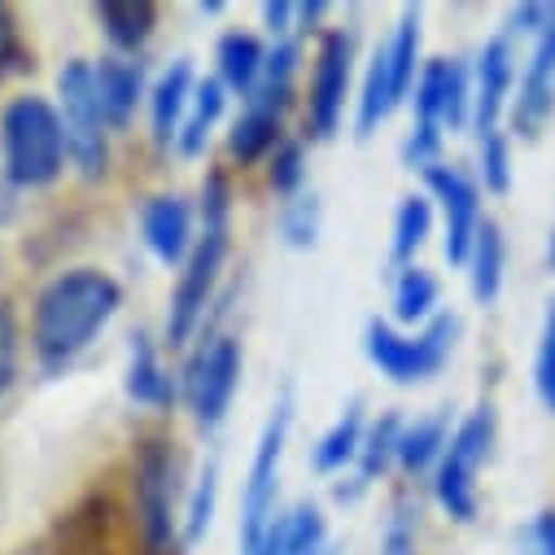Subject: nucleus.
<instances>
[{
    "label": "nucleus",
    "mask_w": 555,
    "mask_h": 555,
    "mask_svg": "<svg viewBox=\"0 0 555 555\" xmlns=\"http://www.w3.org/2000/svg\"><path fill=\"white\" fill-rule=\"evenodd\" d=\"M481 180H486L490 193H507L512 189V150H507L503 131L481 135Z\"/></svg>",
    "instance_id": "obj_35"
},
{
    "label": "nucleus",
    "mask_w": 555,
    "mask_h": 555,
    "mask_svg": "<svg viewBox=\"0 0 555 555\" xmlns=\"http://www.w3.org/2000/svg\"><path fill=\"white\" fill-rule=\"evenodd\" d=\"M141 236L150 245V254L167 267H184L197 232H193V206L180 193H163L150 197L141 210Z\"/></svg>",
    "instance_id": "obj_14"
},
{
    "label": "nucleus",
    "mask_w": 555,
    "mask_h": 555,
    "mask_svg": "<svg viewBox=\"0 0 555 555\" xmlns=\"http://www.w3.org/2000/svg\"><path fill=\"white\" fill-rule=\"evenodd\" d=\"M415 525H421V507L411 499H398L380 538V555H415Z\"/></svg>",
    "instance_id": "obj_34"
},
{
    "label": "nucleus",
    "mask_w": 555,
    "mask_h": 555,
    "mask_svg": "<svg viewBox=\"0 0 555 555\" xmlns=\"http://www.w3.org/2000/svg\"><path fill=\"white\" fill-rule=\"evenodd\" d=\"M118 512L109 499L92 494L88 503H79L66 520H62V542L57 555H118Z\"/></svg>",
    "instance_id": "obj_18"
},
{
    "label": "nucleus",
    "mask_w": 555,
    "mask_h": 555,
    "mask_svg": "<svg viewBox=\"0 0 555 555\" xmlns=\"http://www.w3.org/2000/svg\"><path fill=\"white\" fill-rule=\"evenodd\" d=\"M503 267H507V241H503V228L486 215L481 228H477L473 254H468V285H473V298L481 307L499 302V294H503Z\"/></svg>",
    "instance_id": "obj_23"
},
{
    "label": "nucleus",
    "mask_w": 555,
    "mask_h": 555,
    "mask_svg": "<svg viewBox=\"0 0 555 555\" xmlns=\"http://www.w3.org/2000/svg\"><path fill=\"white\" fill-rule=\"evenodd\" d=\"M512 127L516 135H525V141H533V135L546 127V118L555 114V5H551V18L538 36V49L520 75V88L512 92Z\"/></svg>",
    "instance_id": "obj_12"
},
{
    "label": "nucleus",
    "mask_w": 555,
    "mask_h": 555,
    "mask_svg": "<svg viewBox=\"0 0 555 555\" xmlns=\"http://www.w3.org/2000/svg\"><path fill=\"white\" fill-rule=\"evenodd\" d=\"M66 163V127L49 96H14L0 109V176L10 189H49Z\"/></svg>",
    "instance_id": "obj_3"
},
{
    "label": "nucleus",
    "mask_w": 555,
    "mask_h": 555,
    "mask_svg": "<svg viewBox=\"0 0 555 555\" xmlns=\"http://www.w3.org/2000/svg\"><path fill=\"white\" fill-rule=\"evenodd\" d=\"M438 275L425 267H406L393 281V315L398 324H429L434 307H438Z\"/></svg>",
    "instance_id": "obj_29"
},
{
    "label": "nucleus",
    "mask_w": 555,
    "mask_h": 555,
    "mask_svg": "<svg viewBox=\"0 0 555 555\" xmlns=\"http://www.w3.org/2000/svg\"><path fill=\"white\" fill-rule=\"evenodd\" d=\"M122 285L101 267H70L40 289L31 307V346L44 372L70 367L118 315Z\"/></svg>",
    "instance_id": "obj_1"
},
{
    "label": "nucleus",
    "mask_w": 555,
    "mask_h": 555,
    "mask_svg": "<svg viewBox=\"0 0 555 555\" xmlns=\"http://www.w3.org/2000/svg\"><path fill=\"white\" fill-rule=\"evenodd\" d=\"M241 385V341L236 337H210L197 346V354L184 367V402L193 411L197 429H219L228 421V406Z\"/></svg>",
    "instance_id": "obj_9"
},
{
    "label": "nucleus",
    "mask_w": 555,
    "mask_h": 555,
    "mask_svg": "<svg viewBox=\"0 0 555 555\" xmlns=\"http://www.w3.org/2000/svg\"><path fill=\"white\" fill-rule=\"evenodd\" d=\"M215 503H219V460H210L202 473H197V486H193V499H189V512H184V525H180V538H184V551L197 546L215 520Z\"/></svg>",
    "instance_id": "obj_30"
},
{
    "label": "nucleus",
    "mask_w": 555,
    "mask_h": 555,
    "mask_svg": "<svg viewBox=\"0 0 555 555\" xmlns=\"http://www.w3.org/2000/svg\"><path fill=\"white\" fill-rule=\"evenodd\" d=\"M516 92V53L507 36L486 40V49L477 53V75H473V127L477 135L499 131L507 105Z\"/></svg>",
    "instance_id": "obj_13"
},
{
    "label": "nucleus",
    "mask_w": 555,
    "mask_h": 555,
    "mask_svg": "<svg viewBox=\"0 0 555 555\" xmlns=\"http://www.w3.org/2000/svg\"><path fill=\"white\" fill-rule=\"evenodd\" d=\"M455 337H460V320L455 315H434L421 333H398L385 320H367L363 354L393 385H421V380H429V376H438L447 367V359L455 350Z\"/></svg>",
    "instance_id": "obj_5"
},
{
    "label": "nucleus",
    "mask_w": 555,
    "mask_h": 555,
    "mask_svg": "<svg viewBox=\"0 0 555 555\" xmlns=\"http://www.w3.org/2000/svg\"><path fill=\"white\" fill-rule=\"evenodd\" d=\"M57 114H62L66 150H70V163L79 167V176L83 180L105 176V167H109V122L101 114L92 62L75 57V62L62 66V75H57Z\"/></svg>",
    "instance_id": "obj_7"
},
{
    "label": "nucleus",
    "mask_w": 555,
    "mask_h": 555,
    "mask_svg": "<svg viewBox=\"0 0 555 555\" xmlns=\"http://www.w3.org/2000/svg\"><path fill=\"white\" fill-rule=\"evenodd\" d=\"M451 442V415L438 411V415H421V421L402 425V438H398V468L402 473H425V468H438L442 451Z\"/></svg>",
    "instance_id": "obj_25"
},
{
    "label": "nucleus",
    "mask_w": 555,
    "mask_h": 555,
    "mask_svg": "<svg viewBox=\"0 0 555 555\" xmlns=\"http://www.w3.org/2000/svg\"><path fill=\"white\" fill-rule=\"evenodd\" d=\"M197 10H202V14H223V0H202Z\"/></svg>",
    "instance_id": "obj_43"
},
{
    "label": "nucleus",
    "mask_w": 555,
    "mask_h": 555,
    "mask_svg": "<svg viewBox=\"0 0 555 555\" xmlns=\"http://www.w3.org/2000/svg\"><path fill=\"white\" fill-rule=\"evenodd\" d=\"M223 109H228V88L219 83V75H215V79H197L189 118H184L180 141H176V154H180V158H197V154L206 150V141H210L215 122L223 118Z\"/></svg>",
    "instance_id": "obj_26"
},
{
    "label": "nucleus",
    "mask_w": 555,
    "mask_h": 555,
    "mask_svg": "<svg viewBox=\"0 0 555 555\" xmlns=\"http://www.w3.org/2000/svg\"><path fill=\"white\" fill-rule=\"evenodd\" d=\"M520 546H525V555H555V507L538 512V516L525 525Z\"/></svg>",
    "instance_id": "obj_38"
},
{
    "label": "nucleus",
    "mask_w": 555,
    "mask_h": 555,
    "mask_svg": "<svg viewBox=\"0 0 555 555\" xmlns=\"http://www.w3.org/2000/svg\"><path fill=\"white\" fill-rule=\"evenodd\" d=\"M249 555H289V551H285V516L271 520V529L262 533V542H258Z\"/></svg>",
    "instance_id": "obj_41"
},
{
    "label": "nucleus",
    "mask_w": 555,
    "mask_h": 555,
    "mask_svg": "<svg viewBox=\"0 0 555 555\" xmlns=\"http://www.w3.org/2000/svg\"><path fill=\"white\" fill-rule=\"evenodd\" d=\"M546 267L555 271V232H551V241H546Z\"/></svg>",
    "instance_id": "obj_44"
},
{
    "label": "nucleus",
    "mask_w": 555,
    "mask_h": 555,
    "mask_svg": "<svg viewBox=\"0 0 555 555\" xmlns=\"http://www.w3.org/2000/svg\"><path fill=\"white\" fill-rule=\"evenodd\" d=\"M494 447V406H477L455 425L438 468H434V499L460 525L477 520V473Z\"/></svg>",
    "instance_id": "obj_6"
},
{
    "label": "nucleus",
    "mask_w": 555,
    "mask_h": 555,
    "mask_svg": "<svg viewBox=\"0 0 555 555\" xmlns=\"http://www.w3.org/2000/svg\"><path fill=\"white\" fill-rule=\"evenodd\" d=\"M421 10L415 5H406L402 10V18H398V27H393V36L380 44L385 49V70H389V101H393V109L415 92V79H421Z\"/></svg>",
    "instance_id": "obj_20"
},
{
    "label": "nucleus",
    "mask_w": 555,
    "mask_h": 555,
    "mask_svg": "<svg viewBox=\"0 0 555 555\" xmlns=\"http://www.w3.org/2000/svg\"><path fill=\"white\" fill-rule=\"evenodd\" d=\"M228 249H232V184L223 171H210L202 184V232L184 258V271L171 294V311H167L171 346H189V337L202 328L206 307L215 302V285L223 275Z\"/></svg>",
    "instance_id": "obj_2"
},
{
    "label": "nucleus",
    "mask_w": 555,
    "mask_h": 555,
    "mask_svg": "<svg viewBox=\"0 0 555 555\" xmlns=\"http://www.w3.org/2000/svg\"><path fill=\"white\" fill-rule=\"evenodd\" d=\"M193 92H197V79H193V66L180 57L171 62L158 83L150 88V135L154 145L167 154L176 141H180V127L189 118V105H193Z\"/></svg>",
    "instance_id": "obj_16"
},
{
    "label": "nucleus",
    "mask_w": 555,
    "mask_h": 555,
    "mask_svg": "<svg viewBox=\"0 0 555 555\" xmlns=\"http://www.w3.org/2000/svg\"><path fill=\"white\" fill-rule=\"evenodd\" d=\"M215 62H219V83L228 92H241L249 96L262 79V66H267V49L258 36L249 31H228L219 44H215Z\"/></svg>",
    "instance_id": "obj_24"
},
{
    "label": "nucleus",
    "mask_w": 555,
    "mask_h": 555,
    "mask_svg": "<svg viewBox=\"0 0 555 555\" xmlns=\"http://www.w3.org/2000/svg\"><path fill=\"white\" fill-rule=\"evenodd\" d=\"M27 70V49H23V31H18V18L14 10L0 0V83L14 79Z\"/></svg>",
    "instance_id": "obj_36"
},
{
    "label": "nucleus",
    "mask_w": 555,
    "mask_h": 555,
    "mask_svg": "<svg viewBox=\"0 0 555 555\" xmlns=\"http://www.w3.org/2000/svg\"><path fill=\"white\" fill-rule=\"evenodd\" d=\"M294 18H298V5H289V0H267V5H262V27L275 36V44L289 40Z\"/></svg>",
    "instance_id": "obj_39"
},
{
    "label": "nucleus",
    "mask_w": 555,
    "mask_h": 555,
    "mask_svg": "<svg viewBox=\"0 0 555 555\" xmlns=\"http://www.w3.org/2000/svg\"><path fill=\"white\" fill-rule=\"evenodd\" d=\"M281 236L294 249H311L320 241V197L315 193H298L285 202L281 210Z\"/></svg>",
    "instance_id": "obj_32"
},
{
    "label": "nucleus",
    "mask_w": 555,
    "mask_h": 555,
    "mask_svg": "<svg viewBox=\"0 0 555 555\" xmlns=\"http://www.w3.org/2000/svg\"><path fill=\"white\" fill-rule=\"evenodd\" d=\"M363 434H367V421H363V402L354 398L337 421L320 434V442L311 447V468L320 477H333V473H346L350 464H359V447H363Z\"/></svg>",
    "instance_id": "obj_21"
},
{
    "label": "nucleus",
    "mask_w": 555,
    "mask_h": 555,
    "mask_svg": "<svg viewBox=\"0 0 555 555\" xmlns=\"http://www.w3.org/2000/svg\"><path fill=\"white\" fill-rule=\"evenodd\" d=\"M328 14V5L324 0H311V5H298V18H294V31H302V36H311V31H320V18Z\"/></svg>",
    "instance_id": "obj_42"
},
{
    "label": "nucleus",
    "mask_w": 555,
    "mask_h": 555,
    "mask_svg": "<svg viewBox=\"0 0 555 555\" xmlns=\"http://www.w3.org/2000/svg\"><path fill=\"white\" fill-rule=\"evenodd\" d=\"M127 398L141 402L150 411H171L180 389H176V376L163 367V354L154 346L150 333H135L131 337V354H127V380H122Z\"/></svg>",
    "instance_id": "obj_17"
},
{
    "label": "nucleus",
    "mask_w": 555,
    "mask_h": 555,
    "mask_svg": "<svg viewBox=\"0 0 555 555\" xmlns=\"http://www.w3.org/2000/svg\"><path fill=\"white\" fill-rule=\"evenodd\" d=\"M131 499H135V529H141L145 555H180V460L167 434H145L131 455Z\"/></svg>",
    "instance_id": "obj_4"
},
{
    "label": "nucleus",
    "mask_w": 555,
    "mask_h": 555,
    "mask_svg": "<svg viewBox=\"0 0 555 555\" xmlns=\"http://www.w3.org/2000/svg\"><path fill=\"white\" fill-rule=\"evenodd\" d=\"M267 184L281 197H298L307 184V145L302 141H281L267 158Z\"/></svg>",
    "instance_id": "obj_31"
},
{
    "label": "nucleus",
    "mask_w": 555,
    "mask_h": 555,
    "mask_svg": "<svg viewBox=\"0 0 555 555\" xmlns=\"http://www.w3.org/2000/svg\"><path fill=\"white\" fill-rule=\"evenodd\" d=\"M281 141H285V114L262 109V105H245L228 131V154L241 167H254V163H267Z\"/></svg>",
    "instance_id": "obj_22"
},
{
    "label": "nucleus",
    "mask_w": 555,
    "mask_h": 555,
    "mask_svg": "<svg viewBox=\"0 0 555 555\" xmlns=\"http://www.w3.org/2000/svg\"><path fill=\"white\" fill-rule=\"evenodd\" d=\"M354 75V40L341 27L320 31L315 44V70H311V96H307V127L315 141H333L346 122V96Z\"/></svg>",
    "instance_id": "obj_10"
},
{
    "label": "nucleus",
    "mask_w": 555,
    "mask_h": 555,
    "mask_svg": "<svg viewBox=\"0 0 555 555\" xmlns=\"http://www.w3.org/2000/svg\"><path fill=\"white\" fill-rule=\"evenodd\" d=\"M18 376V320L10 307H0V398L10 393Z\"/></svg>",
    "instance_id": "obj_37"
},
{
    "label": "nucleus",
    "mask_w": 555,
    "mask_h": 555,
    "mask_svg": "<svg viewBox=\"0 0 555 555\" xmlns=\"http://www.w3.org/2000/svg\"><path fill=\"white\" fill-rule=\"evenodd\" d=\"M289 429H294V402L281 398L267 415L249 473H245V494H241V551L245 555L262 542V533L275 520V490H281V460H285Z\"/></svg>",
    "instance_id": "obj_8"
},
{
    "label": "nucleus",
    "mask_w": 555,
    "mask_h": 555,
    "mask_svg": "<svg viewBox=\"0 0 555 555\" xmlns=\"http://www.w3.org/2000/svg\"><path fill=\"white\" fill-rule=\"evenodd\" d=\"M402 415L398 411H385L380 421L367 425L363 434V447H359V464H354V490H367L389 464H398V438H402Z\"/></svg>",
    "instance_id": "obj_28"
},
{
    "label": "nucleus",
    "mask_w": 555,
    "mask_h": 555,
    "mask_svg": "<svg viewBox=\"0 0 555 555\" xmlns=\"http://www.w3.org/2000/svg\"><path fill=\"white\" fill-rule=\"evenodd\" d=\"M425 184L434 193V202L442 206V219H447V258L455 267H468V254H473V241H477V228H481V189L468 171L451 167V163H438L425 171Z\"/></svg>",
    "instance_id": "obj_11"
},
{
    "label": "nucleus",
    "mask_w": 555,
    "mask_h": 555,
    "mask_svg": "<svg viewBox=\"0 0 555 555\" xmlns=\"http://www.w3.org/2000/svg\"><path fill=\"white\" fill-rule=\"evenodd\" d=\"M533 389H538L542 406L555 415V302H546V311H542L538 350H533Z\"/></svg>",
    "instance_id": "obj_33"
},
{
    "label": "nucleus",
    "mask_w": 555,
    "mask_h": 555,
    "mask_svg": "<svg viewBox=\"0 0 555 555\" xmlns=\"http://www.w3.org/2000/svg\"><path fill=\"white\" fill-rule=\"evenodd\" d=\"M429 232H434V202L425 193L402 197L393 210V241H389V258L398 271L415 267V254L429 241Z\"/></svg>",
    "instance_id": "obj_27"
},
{
    "label": "nucleus",
    "mask_w": 555,
    "mask_h": 555,
    "mask_svg": "<svg viewBox=\"0 0 555 555\" xmlns=\"http://www.w3.org/2000/svg\"><path fill=\"white\" fill-rule=\"evenodd\" d=\"M92 18L109 40V49L118 57H131L150 44L158 27V5L154 0H101V5H92Z\"/></svg>",
    "instance_id": "obj_19"
},
{
    "label": "nucleus",
    "mask_w": 555,
    "mask_h": 555,
    "mask_svg": "<svg viewBox=\"0 0 555 555\" xmlns=\"http://www.w3.org/2000/svg\"><path fill=\"white\" fill-rule=\"evenodd\" d=\"M546 18H551V5H520V10H512V18H507V40L516 36V31H525V36H542V27H546Z\"/></svg>",
    "instance_id": "obj_40"
},
{
    "label": "nucleus",
    "mask_w": 555,
    "mask_h": 555,
    "mask_svg": "<svg viewBox=\"0 0 555 555\" xmlns=\"http://www.w3.org/2000/svg\"><path fill=\"white\" fill-rule=\"evenodd\" d=\"M92 79H96V96H101V114L109 122V131H122L135 109H141V101H150L145 92V66L135 57H101L92 62Z\"/></svg>",
    "instance_id": "obj_15"
}]
</instances>
